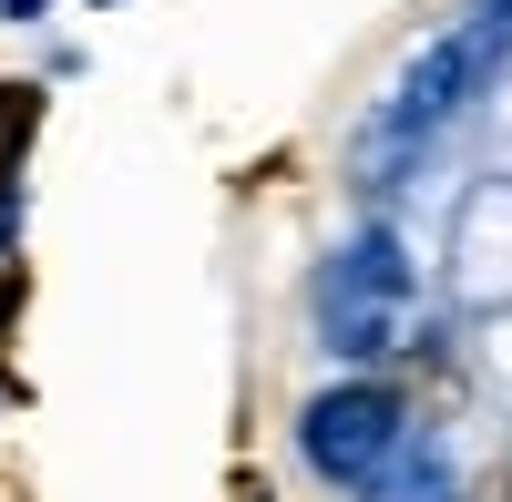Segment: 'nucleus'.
Listing matches in <instances>:
<instances>
[{
	"label": "nucleus",
	"instance_id": "4",
	"mask_svg": "<svg viewBox=\"0 0 512 502\" xmlns=\"http://www.w3.org/2000/svg\"><path fill=\"white\" fill-rule=\"evenodd\" d=\"M400 298H410V257H400L390 226L349 236V246L328 257V277H318V308H400Z\"/></svg>",
	"mask_w": 512,
	"mask_h": 502
},
{
	"label": "nucleus",
	"instance_id": "5",
	"mask_svg": "<svg viewBox=\"0 0 512 502\" xmlns=\"http://www.w3.org/2000/svg\"><path fill=\"white\" fill-rule=\"evenodd\" d=\"M390 328H400V308H328V359H379Z\"/></svg>",
	"mask_w": 512,
	"mask_h": 502
},
{
	"label": "nucleus",
	"instance_id": "1",
	"mask_svg": "<svg viewBox=\"0 0 512 502\" xmlns=\"http://www.w3.org/2000/svg\"><path fill=\"white\" fill-rule=\"evenodd\" d=\"M502 62H512V0H482L472 21H451L431 52L400 72V93H390V113H379V134H431V123L461 113Z\"/></svg>",
	"mask_w": 512,
	"mask_h": 502
},
{
	"label": "nucleus",
	"instance_id": "3",
	"mask_svg": "<svg viewBox=\"0 0 512 502\" xmlns=\"http://www.w3.org/2000/svg\"><path fill=\"white\" fill-rule=\"evenodd\" d=\"M461 492H472V472H461V451H451L431 421H410V431L349 482V502H461Z\"/></svg>",
	"mask_w": 512,
	"mask_h": 502
},
{
	"label": "nucleus",
	"instance_id": "2",
	"mask_svg": "<svg viewBox=\"0 0 512 502\" xmlns=\"http://www.w3.org/2000/svg\"><path fill=\"white\" fill-rule=\"evenodd\" d=\"M400 431H410V400H400L390 380H338V390H318L308 410H297V462L349 492Z\"/></svg>",
	"mask_w": 512,
	"mask_h": 502
},
{
	"label": "nucleus",
	"instance_id": "6",
	"mask_svg": "<svg viewBox=\"0 0 512 502\" xmlns=\"http://www.w3.org/2000/svg\"><path fill=\"white\" fill-rule=\"evenodd\" d=\"M0 11H11V21H41V11H52V0H0Z\"/></svg>",
	"mask_w": 512,
	"mask_h": 502
}]
</instances>
